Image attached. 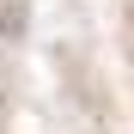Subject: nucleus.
Masks as SVG:
<instances>
[]
</instances>
